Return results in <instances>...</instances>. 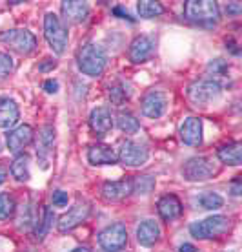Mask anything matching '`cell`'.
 <instances>
[{
    "instance_id": "cell-1",
    "label": "cell",
    "mask_w": 242,
    "mask_h": 252,
    "mask_svg": "<svg viewBox=\"0 0 242 252\" xmlns=\"http://www.w3.org/2000/svg\"><path fill=\"white\" fill-rule=\"evenodd\" d=\"M184 17L189 22L211 28L220 19L218 4L213 0H188L184 4Z\"/></svg>"
},
{
    "instance_id": "cell-2",
    "label": "cell",
    "mask_w": 242,
    "mask_h": 252,
    "mask_svg": "<svg viewBox=\"0 0 242 252\" xmlns=\"http://www.w3.org/2000/svg\"><path fill=\"white\" fill-rule=\"evenodd\" d=\"M231 228V221L226 216H211L204 221H195L189 225V234L197 240H213L226 234Z\"/></svg>"
},
{
    "instance_id": "cell-3",
    "label": "cell",
    "mask_w": 242,
    "mask_h": 252,
    "mask_svg": "<svg viewBox=\"0 0 242 252\" xmlns=\"http://www.w3.org/2000/svg\"><path fill=\"white\" fill-rule=\"evenodd\" d=\"M79 68L89 77H99L106 68V53L97 44L82 46L79 51Z\"/></svg>"
},
{
    "instance_id": "cell-4",
    "label": "cell",
    "mask_w": 242,
    "mask_h": 252,
    "mask_svg": "<svg viewBox=\"0 0 242 252\" xmlns=\"http://www.w3.org/2000/svg\"><path fill=\"white\" fill-rule=\"evenodd\" d=\"M44 35L56 55H62L68 46V30L55 13H48L44 17Z\"/></svg>"
},
{
    "instance_id": "cell-5",
    "label": "cell",
    "mask_w": 242,
    "mask_h": 252,
    "mask_svg": "<svg viewBox=\"0 0 242 252\" xmlns=\"http://www.w3.org/2000/svg\"><path fill=\"white\" fill-rule=\"evenodd\" d=\"M217 174L215 163L208 158H191L182 166V176L186 181H206Z\"/></svg>"
},
{
    "instance_id": "cell-6",
    "label": "cell",
    "mask_w": 242,
    "mask_h": 252,
    "mask_svg": "<svg viewBox=\"0 0 242 252\" xmlns=\"http://www.w3.org/2000/svg\"><path fill=\"white\" fill-rule=\"evenodd\" d=\"M0 40L6 46H9L11 50H15L17 53L27 55L37 48V38L31 32L27 30H9L0 35Z\"/></svg>"
},
{
    "instance_id": "cell-7",
    "label": "cell",
    "mask_w": 242,
    "mask_h": 252,
    "mask_svg": "<svg viewBox=\"0 0 242 252\" xmlns=\"http://www.w3.org/2000/svg\"><path fill=\"white\" fill-rule=\"evenodd\" d=\"M220 95V84L217 81H195L188 88V97L193 104H210Z\"/></svg>"
},
{
    "instance_id": "cell-8",
    "label": "cell",
    "mask_w": 242,
    "mask_h": 252,
    "mask_svg": "<svg viewBox=\"0 0 242 252\" xmlns=\"http://www.w3.org/2000/svg\"><path fill=\"white\" fill-rule=\"evenodd\" d=\"M99 243L106 252L122 251L126 247V243H128V230L120 223L109 225V227H106L99 234Z\"/></svg>"
},
{
    "instance_id": "cell-9",
    "label": "cell",
    "mask_w": 242,
    "mask_h": 252,
    "mask_svg": "<svg viewBox=\"0 0 242 252\" xmlns=\"http://www.w3.org/2000/svg\"><path fill=\"white\" fill-rule=\"evenodd\" d=\"M89 210H91V207L86 201H79L77 205H73L66 214H62L58 218V230L60 232H68L71 228L79 227L82 221L87 220Z\"/></svg>"
},
{
    "instance_id": "cell-10",
    "label": "cell",
    "mask_w": 242,
    "mask_h": 252,
    "mask_svg": "<svg viewBox=\"0 0 242 252\" xmlns=\"http://www.w3.org/2000/svg\"><path fill=\"white\" fill-rule=\"evenodd\" d=\"M117 156L118 161H122L126 166H140L148 161V150L133 141H124L120 145V152Z\"/></svg>"
},
{
    "instance_id": "cell-11",
    "label": "cell",
    "mask_w": 242,
    "mask_h": 252,
    "mask_svg": "<svg viewBox=\"0 0 242 252\" xmlns=\"http://www.w3.org/2000/svg\"><path fill=\"white\" fill-rule=\"evenodd\" d=\"M180 139L188 146H199L202 143V121L199 117H188L180 126Z\"/></svg>"
},
{
    "instance_id": "cell-12",
    "label": "cell",
    "mask_w": 242,
    "mask_h": 252,
    "mask_svg": "<svg viewBox=\"0 0 242 252\" xmlns=\"http://www.w3.org/2000/svg\"><path fill=\"white\" fill-rule=\"evenodd\" d=\"M166 112V97L161 92H149L142 99V114L149 119H159Z\"/></svg>"
},
{
    "instance_id": "cell-13",
    "label": "cell",
    "mask_w": 242,
    "mask_h": 252,
    "mask_svg": "<svg viewBox=\"0 0 242 252\" xmlns=\"http://www.w3.org/2000/svg\"><path fill=\"white\" fill-rule=\"evenodd\" d=\"M133 194V179H120V181H108L102 189V195L108 201H120Z\"/></svg>"
},
{
    "instance_id": "cell-14",
    "label": "cell",
    "mask_w": 242,
    "mask_h": 252,
    "mask_svg": "<svg viewBox=\"0 0 242 252\" xmlns=\"http://www.w3.org/2000/svg\"><path fill=\"white\" fill-rule=\"evenodd\" d=\"M31 139H33L31 126L22 125L19 128H15L13 132H9V135H7V148H9V152L19 156L20 152L31 143Z\"/></svg>"
},
{
    "instance_id": "cell-15",
    "label": "cell",
    "mask_w": 242,
    "mask_h": 252,
    "mask_svg": "<svg viewBox=\"0 0 242 252\" xmlns=\"http://www.w3.org/2000/svg\"><path fill=\"white\" fill-rule=\"evenodd\" d=\"M87 159L89 163L95 164V166H102V164H115L118 163V156L117 152L113 150L111 146L108 145H93L89 150H87Z\"/></svg>"
},
{
    "instance_id": "cell-16",
    "label": "cell",
    "mask_w": 242,
    "mask_h": 252,
    "mask_svg": "<svg viewBox=\"0 0 242 252\" xmlns=\"http://www.w3.org/2000/svg\"><path fill=\"white\" fill-rule=\"evenodd\" d=\"M153 53V40L146 35L137 37L130 46V61L133 64H140L144 61H148Z\"/></svg>"
},
{
    "instance_id": "cell-17",
    "label": "cell",
    "mask_w": 242,
    "mask_h": 252,
    "mask_svg": "<svg viewBox=\"0 0 242 252\" xmlns=\"http://www.w3.org/2000/svg\"><path fill=\"white\" fill-rule=\"evenodd\" d=\"M89 126L97 135H106L113 128L111 112L104 106L95 108L91 112V117H89Z\"/></svg>"
},
{
    "instance_id": "cell-18",
    "label": "cell",
    "mask_w": 242,
    "mask_h": 252,
    "mask_svg": "<svg viewBox=\"0 0 242 252\" xmlns=\"http://www.w3.org/2000/svg\"><path fill=\"white\" fill-rule=\"evenodd\" d=\"M62 13H64V19L68 20V22L79 24L82 20H86L87 13H89V6H87V2L66 0V2H62Z\"/></svg>"
},
{
    "instance_id": "cell-19",
    "label": "cell",
    "mask_w": 242,
    "mask_h": 252,
    "mask_svg": "<svg viewBox=\"0 0 242 252\" xmlns=\"http://www.w3.org/2000/svg\"><path fill=\"white\" fill-rule=\"evenodd\" d=\"M161 238V228L153 220L142 221L137 228V240L144 247H153Z\"/></svg>"
},
{
    "instance_id": "cell-20",
    "label": "cell",
    "mask_w": 242,
    "mask_h": 252,
    "mask_svg": "<svg viewBox=\"0 0 242 252\" xmlns=\"http://www.w3.org/2000/svg\"><path fill=\"white\" fill-rule=\"evenodd\" d=\"M159 214L164 221H173L182 214V205H180L179 197L173 194L164 195L159 201Z\"/></svg>"
},
{
    "instance_id": "cell-21",
    "label": "cell",
    "mask_w": 242,
    "mask_h": 252,
    "mask_svg": "<svg viewBox=\"0 0 242 252\" xmlns=\"http://www.w3.org/2000/svg\"><path fill=\"white\" fill-rule=\"evenodd\" d=\"M20 117V110L13 99H0V128H11Z\"/></svg>"
},
{
    "instance_id": "cell-22",
    "label": "cell",
    "mask_w": 242,
    "mask_h": 252,
    "mask_svg": "<svg viewBox=\"0 0 242 252\" xmlns=\"http://www.w3.org/2000/svg\"><path fill=\"white\" fill-rule=\"evenodd\" d=\"M218 159L224 164L239 166L242 163V145L241 143H230L218 150Z\"/></svg>"
},
{
    "instance_id": "cell-23",
    "label": "cell",
    "mask_w": 242,
    "mask_h": 252,
    "mask_svg": "<svg viewBox=\"0 0 242 252\" xmlns=\"http://www.w3.org/2000/svg\"><path fill=\"white\" fill-rule=\"evenodd\" d=\"M53 143H55V132L50 126H44L42 130L38 132L37 137V152L40 156H48L53 148Z\"/></svg>"
},
{
    "instance_id": "cell-24",
    "label": "cell",
    "mask_w": 242,
    "mask_h": 252,
    "mask_svg": "<svg viewBox=\"0 0 242 252\" xmlns=\"http://www.w3.org/2000/svg\"><path fill=\"white\" fill-rule=\"evenodd\" d=\"M11 176L17 181H20V183H26L29 179V158L27 156H19V158L13 161Z\"/></svg>"
},
{
    "instance_id": "cell-25",
    "label": "cell",
    "mask_w": 242,
    "mask_h": 252,
    "mask_svg": "<svg viewBox=\"0 0 242 252\" xmlns=\"http://www.w3.org/2000/svg\"><path fill=\"white\" fill-rule=\"evenodd\" d=\"M137 9L138 15L144 19H155V17L164 13V7H162L161 2H153V0H140L137 4Z\"/></svg>"
},
{
    "instance_id": "cell-26",
    "label": "cell",
    "mask_w": 242,
    "mask_h": 252,
    "mask_svg": "<svg viewBox=\"0 0 242 252\" xmlns=\"http://www.w3.org/2000/svg\"><path fill=\"white\" fill-rule=\"evenodd\" d=\"M117 126L124 133H130V135H131V133H137L138 128H140L137 117H133L131 114H120V115H118Z\"/></svg>"
},
{
    "instance_id": "cell-27",
    "label": "cell",
    "mask_w": 242,
    "mask_h": 252,
    "mask_svg": "<svg viewBox=\"0 0 242 252\" xmlns=\"http://www.w3.org/2000/svg\"><path fill=\"white\" fill-rule=\"evenodd\" d=\"M51 223H53V212H51L50 208H42V218L38 220L37 227H35V236H37V240H42L44 236L48 234Z\"/></svg>"
},
{
    "instance_id": "cell-28",
    "label": "cell",
    "mask_w": 242,
    "mask_h": 252,
    "mask_svg": "<svg viewBox=\"0 0 242 252\" xmlns=\"http://www.w3.org/2000/svg\"><path fill=\"white\" fill-rule=\"evenodd\" d=\"M153 189H155V177L151 176H140L133 181V192L135 194H149Z\"/></svg>"
},
{
    "instance_id": "cell-29",
    "label": "cell",
    "mask_w": 242,
    "mask_h": 252,
    "mask_svg": "<svg viewBox=\"0 0 242 252\" xmlns=\"http://www.w3.org/2000/svg\"><path fill=\"white\" fill-rule=\"evenodd\" d=\"M15 199H13L11 194H0V220H7V218H11L13 212H15Z\"/></svg>"
},
{
    "instance_id": "cell-30",
    "label": "cell",
    "mask_w": 242,
    "mask_h": 252,
    "mask_svg": "<svg viewBox=\"0 0 242 252\" xmlns=\"http://www.w3.org/2000/svg\"><path fill=\"white\" fill-rule=\"evenodd\" d=\"M200 205L206 208V210H217L224 205V199L215 192H210V194H204L200 197Z\"/></svg>"
},
{
    "instance_id": "cell-31",
    "label": "cell",
    "mask_w": 242,
    "mask_h": 252,
    "mask_svg": "<svg viewBox=\"0 0 242 252\" xmlns=\"http://www.w3.org/2000/svg\"><path fill=\"white\" fill-rule=\"evenodd\" d=\"M13 69V61L9 55H6V53H0V79H4V77H7L9 73H11Z\"/></svg>"
},
{
    "instance_id": "cell-32",
    "label": "cell",
    "mask_w": 242,
    "mask_h": 252,
    "mask_svg": "<svg viewBox=\"0 0 242 252\" xmlns=\"http://www.w3.org/2000/svg\"><path fill=\"white\" fill-rule=\"evenodd\" d=\"M226 69H228V64H226V61H222V59H215V61H211L210 66H208V71L213 73V75L226 73Z\"/></svg>"
},
{
    "instance_id": "cell-33",
    "label": "cell",
    "mask_w": 242,
    "mask_h": 252,
    "mask_svg": "<svg viewBox=\"0 0 242 252\" xmlns=\"http://www.w3.org/2000/svg\"><path fill=\"white\" fill-rule=\"evenodd\" d=\"M126 97H128V95L124 94L122 86H113V88L109 90V99H111V102H115V104H120L122 101H126Z\"/></svg>"
},
{
    "instance_id": "cell-34",
    "label": "cell",
    "mask_w": 242,
    "mask_h": 252,
    "mask_svg": "<svg viewBox=\"0 0 242 252\" xmlns=\"http://www.w3.org/2000/svg\"><path fill=\"white\" fill-rule=\"evenodd\" d=\"M68 199H69L68 194L62 192V190H55L53 195H51V201H53L55 207H66V205H68Z\"/></svg>"
},
{
    "instance_id": "cell-35",
    "label": "cell",
    "mask_w": 242,
    "mask_h": 252,
    "mask_svg": "<svg viewBox=\"0 0 242 252\" xmlns=\"http://www.w3.org/2000/svg\"><path fill=\"white\" fill-rule=\"evenodd\" d=\"M44 90L48 92V94H56L58 92V82L56 81H48L44 84Z\"/></svg>"
},
{
    "instance_id": "cell-36",
    "label": "cell",
    "mask_w": 242,
    "mask_h": 252,
    "mask_svg": "<svg viewBox=\"0 0 242 252\" xmlns=\"http://www.w3.org/2000/svg\"><path fill=\"white\" fill-rule=\"evenodd\" d=\"M226 11L230 13V15H237V13L242 11V6L239 4V2H231V4H228V7H226Z\"/></svg>"
},
{
    "instance_id": "cell-37",
    "label": "cell",
    "mask_w": 242,
    "mask_h": 252,
    "mask_svg": "<svg viewBox=\"0 0 242 252\" xmlns=\"http://www.w3.org/2000/svg\"><path fill=\"white\" fill-rule=\"evenodd\" d=\"M56 66V63H53V61H44L40 66H38V69L40 71H50V69H53Z\"/></svg>"
},
{
    "instance_id": "cell-38",
    "label": "cell",
    "mask_w": 242,
    "mask_h": 252,
    "mask_svg": "<svg viewBox=\"0 0 242 252\" xmlns=\"http://www.w3.org/2000/svg\"><path fill=\"white\" fill-rule=\"evenodd\" d=\"M179 252H199V251H197V247H193L191 243H184V245H180Z\"/></svg>"
},
{
    "instance_id": "cell-39",
    "label": "cell",
    "mask_w": 242,
    "mask_h": 252,
    "mask_svg": "<svg viewBox=\"0 0 242 252\" xmlns=\"http://www.w3.org/2000/svg\"><path fill=\"white\" fill-rule=\"evenodd\" d=\"M241 179H235V183H233V189H231V192H233V195L235 197H239L241 195Z\"/></svg>"
},
{
    "instance_id": "cell-40",
    "label": "cell",
    "mask_w": 242,
    "mask_h": 252,
    "mask_svg": "<svg viewBox=\"0 0 242 252\" xmlns=\"http://www.w3.org/2000/svg\"><path fill=\"white\" fill-rule=\"evenodd\" d=\"M6 177H7V170H6V166L4 164H0V185L6 181Z\"/></svg>"
},
{
    "instance_id": "cell-41",
    "label": "cell",
    "mask_w": 242,
    "mask_h": 252,
    "mask_svg": "<svg viewBox=\"0 0 242 252\" xmlns=\"http://www.w3.org/2000/svg\"><path fill=\"white\" fill-rule=\"evenodd\" d=\"M71 252H89V249H86V247H79V249H75V251Z\"/></svg>"
}]
</instances>
